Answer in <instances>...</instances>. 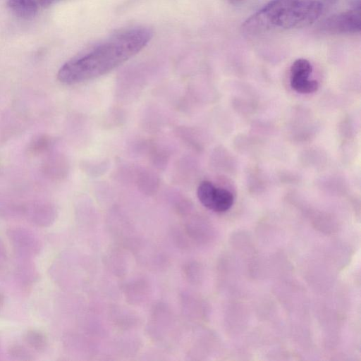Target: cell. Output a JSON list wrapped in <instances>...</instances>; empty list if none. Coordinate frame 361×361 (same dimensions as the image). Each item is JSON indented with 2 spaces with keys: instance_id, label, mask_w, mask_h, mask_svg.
Returning a JSON list of instances; mask_svg holds the SVG:
<instances>
[{
  "instance_id": "obj_1",
  "label": "cell",
  "mask_w": 361,
  "mask_h": 361,
  "mask_svg": "<svg viewBox=\"0 0 361 361\" xmlns=\"http://www.w3.org/2000/svg\"><path fill=\"white\" fill-rule=\"evenodd\" d=\"M147 27L123 32L87 53L64 63L57 73L66 85L88 81L108 73L140 51L152 37Z\"/></svg>"
},
{
  "instance_id": "obj_2",
  "label": "cell",
  "mask_w": 361,
  "mask_h": 361,
  "mask_svg": "<svg viewBox=\"0 0 361 361\" xmlns=\"http://www.w3.org/2000/svg\"><path fill=\"white\" fill-rule=\"evenodd\" d=\"M323 4L317 0H271L250 16L242 31L257 35L269 31L307 27L322 15Z\"/></svg>"
},
{
  "instance_id": "obj_3",
  "label": "cell",
  "mask_w": 361,
  "mask_h": 361,
  "mask_svg": "<svg viewBox=\"0 0 361 361\" xmlns=\"http://www.w3.org/2000/svg\"><path fill=\"white\" fill-rule=\"evenodd\" d=\"M197 196L201 204L212 211L224 212L233 205L234 197L228 190L217 188L212 183L204 180L200 183Z\"/></svg>"
},
{
  "instance_id": "obj_4",
  "label": "cell",
  "mask_w": 361,
  "mask_h": 361,
  "mask_svg": "<svg viewBox=\"0 0 361 361\" xmlns=\"http://www.w3.org/2000/svg\"><path fill=\"white\" fill-rule=\"evenodd\" d=\"M320 30L329 34H355L361 29L360 12L349 10L331 15L319 25Z\"/></svg>"
},
{
  "instance_id": "obj_5",
  "label": "cell",
  "mask_w": 361,
  "mask_h": 361,
  "mask_svg": "<svg viewBox=\"0 0 361 361\" xmlns=\"http://www.w3.org/2000/svg\"><path fill=\"white\" fill-rule=\"evenodd\" d=\"M6 5L15 16L27 20L35 16L39 4L36 0H6Z\"/></svg>"
},
{
  "instance_id": "obj_6",
  "label": "cell",
  "mask_w": 361,
  "mask_h": 361,
  "mask_svg": "<svg viewBox=\"0 0 361 361\" xmlns=\"http://www.w3.org/2000/svg\"><path fill=\"white\" fill-rule=\"evenodd\" d=\"M25 343L37 352L44 351L47 346L48 339L46 334L37 329H29L23 336Z\"/></svg>"
},
{
  "instance_id": "obj_7",
  "label": "cell",
  "mask_w": 361,
  "mask_h": 361,
  "mask_svg": "<svg viewBox=\"0 0 361 361\" xmlns=\"http://www.w3.org/2000/svg\"><path fill=\"white\" fill-rule=\"evenodd\" d=\"M291 87L302 94H309L317 90L319 84L317 80H310L309 77H290Z\"/></svg>"
},
{
  "instance_id": "obj_8",
  "label": "cell",
  "mask_w": 361,
  "mask_h": 361,
  "mask_svg": "<svg viewBox=\"0 0 361 361\" xmlns=\"http://www.w3.org/2000/svg\"><path fill=\"white\" fill-rule=\"evenodd\" d=\"M312 67L309 61L305 59L295 60L290 66V77L310 76Z\"/></svg>"
},
{
  "instance_id": "obj_9",
  "label": "cell",
  "mask_w": 361,
  "mask_h": 361,
  "mask_svg": "<svg viewBox=\"0 0 361 361\" xmlns=\"http://www.w3.org/2000/svg\"><path fill=\"white\" fill-rule=\"evenodd\" d=\"M9 355L16 360H30V355L23 346L19 344H13L8 349Z\"/></svg>"
},
{
  "instance_id": "obj_10",
  "label": "cell",
  "mask_w": 361,
  "mask_h": 361,
  "mask_svg": "<svg viewBox=\"0 0 361 361\" xmlns=\"http://www.w3.org/2000/svg\"><path fill=\"white\" fill-rule=\"evenodd\" d=\"M348 3L351 10L360 12V0H348Z\"/></svg>"
},
{
  "instance_id": "obj_11",
  "label": "cell",
  "mask_w": 361,
  "mask_h": 361,
  "mask_svg": "<svg viewBox=\"0 0 361 361\" xmlns=\"http://www.w3.org/2000/svg\"><path fill=\"white\" fill-rule=\"evenodd\" d=\"M59 0H37L39 5L42 7L49 6Z\"/></svg>"
},
{
  "instance_id": "obj_12",
  "label": "cell",
  "mask_w": 361,
  "mask_h": 361,
  "mask_svg": "<svg viewBox=\"0 0 361 361\" xmlns=\"http://www.w3.org/2000/svg\"><path fill=\"white\" fill-rule=\"evenodd\" d=\"M326 4L334 5L338 2V0H323Z\"/></svg>"
},
{
  "instance_id": "obj_13",
  "label": "cell",
  "mask_w": 361,
  "mask_h": 361,
  "mask_svg": "<svg viewBox=\"0 0 361 361\" xmlns=\"http://www.w3.org/2000/svg\"><path fill=\"white\" fill-rule=\"evenodd\" d=\"M232 4H238L242 2L243 0H228Z\"/></svg>"
},
{
  "instance_id": "obj_14",
  "label": "cell",
  "mask_w": 361,
  "mask_h": 361,
  "mask_svg": "<svg viewBox=\"0 0 361 361\" xmlns=\"http://www.w3.org/2000/svg\"><path fill=\"white\" fill-rule=\"evenodd\" d=\"M3 302H4V296L1 293H0V310L3 305Z\"/></svg>"
}]
</instances>
